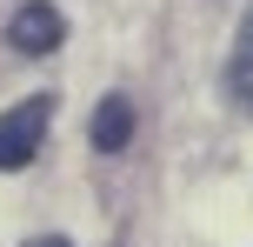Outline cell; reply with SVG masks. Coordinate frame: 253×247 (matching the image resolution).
Segmentation results:
<instances>
[{
	"instance_id": "cell-2",
	"label": "cell",
	"mask_w": 253,
	"mask_h": 247,
	"mask_svg": "<svg viewBox=\"0 0 253 247\" xmlns=\"http://www.w3.org/2000/svg\"><path fill=\"white\" fill-rule=\"evenodd\" d=\"M60 40H67V20H60L53 0H27V7L7 20V47L13 53H53Z\"/></svg>"
},
{
	"instance_id": "cell-4",
	"label": "cell",
	"mask_w": 253,
	"mask_h": 247,
	"mask_svg": "<svg viewBox=\"0 0 253 247\" xmlns=\"http://www.w3.org/2000/svg\"><path fill=\"white\" fill-rule=\"evenodd\" d=\"M227 94L240 107H253V7H247L240 34H233V53H227Z\"/></svg>"
},
{
	"instance_id": "cell-1",
	"label": "cell",
	"mask_w": 253,
	"mask_h": 247,
	"mask_svg": "<svg viewBox=\"0 0 253 247\" xmlns=\"http://www.w3.org/2000/svg\"><path fill=\"white\" fill-rule=\"evenodd\" d=\"M47 120H53V100H47V94H34V100H20V107H7V114H0V174L27 167V160L40 154Z\"/></svg>"
},
{
	"instance_id": "cell-5",
	"label": "cell",
	"mask_w": 253,
	"mask_h": 247,
	"mask_svg": "<svg viewBox=\"0 0 253 247\" xmlns=\"http://www.w3.org/2000/svg\"><path fill=\"white\" fill-rule=\"evenodd\" d=\"M34 247H74V241H60V234H47V241H34Z\"/></svg>"
},
{
	"instance_id": "cell-3",
	"label": "cell",
	"mask_w": 253,
	"mask_h": 247,
	"mask_svg": "<svg viewBox=\"0 0 253 247\" xmlns=\"http://www.w3.org/2000/svg\"><path fill=\"white\" fill-rule=\"evenodd\" d=\"M126 141H133V100H126V94H107V100L93 107V147H100V154H120Z\"/></svg>"
}]
</instances>
